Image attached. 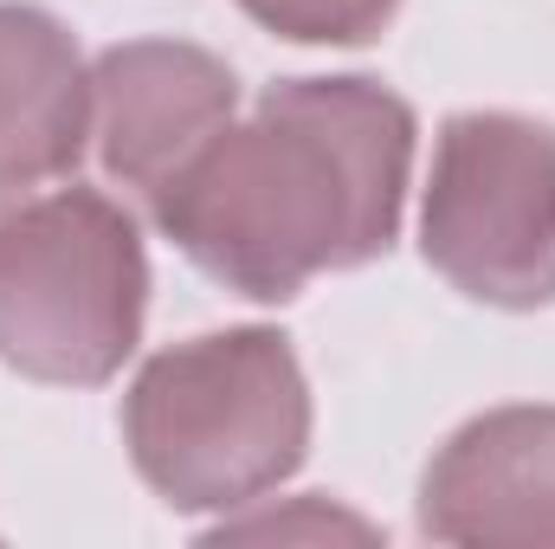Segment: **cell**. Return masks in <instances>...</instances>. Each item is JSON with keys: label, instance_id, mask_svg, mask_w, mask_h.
Here are the masks:
<instances>
[{"label": "cell", "instance_id": "6da1fadb", "mask_svg": "<svg viewBox=\"0 0 555 549\" xmlns=\"http://www.w3.org/2000/svg\"><path fill=\"white\" fill-rule=\"evenodd\" d=\"M414 111L375 78H291L227 124L155 201V227L253 304L356 272L401 233Z\"/></svg>", "mask_w": 555, "mask_h": 549}, {"label": "cell", "instance_id": "7a4b0ae2", "mask_svg": "<svg viewBox=\"0 0 555 549\" xmlns=\"http://www.w3.org/2000/svg\"><path fill=\"white\" fill-rule=\"evenodd\" d=\"M124 446L168 511H246L310 452V388L278 330H214L142 362Z\"/></svg>", "mask_w": 555, "mask_h": 549}, {"label": "cell", "instance_id": "3957f363", "mask_svg": "<svg viewBox=\"0 0 555 549\" xmlns=\"http://www.w3.org/2000/svg\"><path fill=\"white\" fill-rule=\"evenodd\" d=\"M149 253L98 188L0 207V362L52 388H104L142 343Z\"/></svg>", "mask_w": 555, "mask_h": 549}, {"label": "cell", "instance_id": "277c9868", "mask_svg": "<svg viewBox=\"0 0 555 549\" xmlns=\"http://www.w3.org/2000/svg\"><path fill=\"white\" fill-rule=\"evenodd\" d=\"M420 253L478 304H555V124L517 111L446 117L420 207Z\"/></svg>", "mask_w": 555, "mask_h": 549}, {"label": "cell", "instance_id": "5b68a950", "mask_svg": "<svg viewBox=\"0 0 555 549\" xmlns=\"http://www.w3.org/2000/svg\"><path fill=\"white\" fill-rule=\"evenodd\" d=\"M240 111L227 59L188 39H130L91 65V137L111 181L155 201Z\"/></svg>", "mask_w": 555, "mask_h": 549}, {"label": "cell", "instance_id": "8992f818", "mask_svg": "<svg viewBox=\"0 0 555 549\" xmlns=\"http://www.w3.org/2000/svg\"><path fill=\"white\" fill-rule=\"evenodd\" d=\"M433 544L555 549V408H491L465 420L420 478Z\"/></svg>", "mask_w": 555, "mask_h": 549}, {"label": "cell", "instance_id": "52a82bcc", "mask_svg": "<svg viewBox=\"0 0 555 549\" xmlns=\"http://www.w3.org/2000/svg\"><path fill=\"white\" fill-rule=\"evenodd\" d=\"M91 149V65L46 13L0 0V201L78 175Z\"/></svg>", "mask_w": 555, "mask_h": 549}, {"label": "cell", "instance_id": "ba28073f", "mask_svg": "<svg viewBox=\"0 0 555 549\" xmlns=\"http://www.w3.org/2000/svg\"><path fill=\"white\" fill-rule=\"evenodd\" d=\"M266 33L297 46H369L388 33L401 0H240Z\"/></svg>", "mask_w": 555, "mask_h": 549}, {"label": "cell", "instance_id": "9c48e42d", "mask_svg": "<svg viewBox=\"0 0 555 549\" xmlns=\"http://www.w3.org/2000/svg\"><path fill=\"white\" fill-rule=\"evenodd\" d=\"M214 537H375V524L323 505V498H297L291 511H266V518H227Z\"/></svg>", "mask_w": 555, "mask_h": 549}]
</instances>
